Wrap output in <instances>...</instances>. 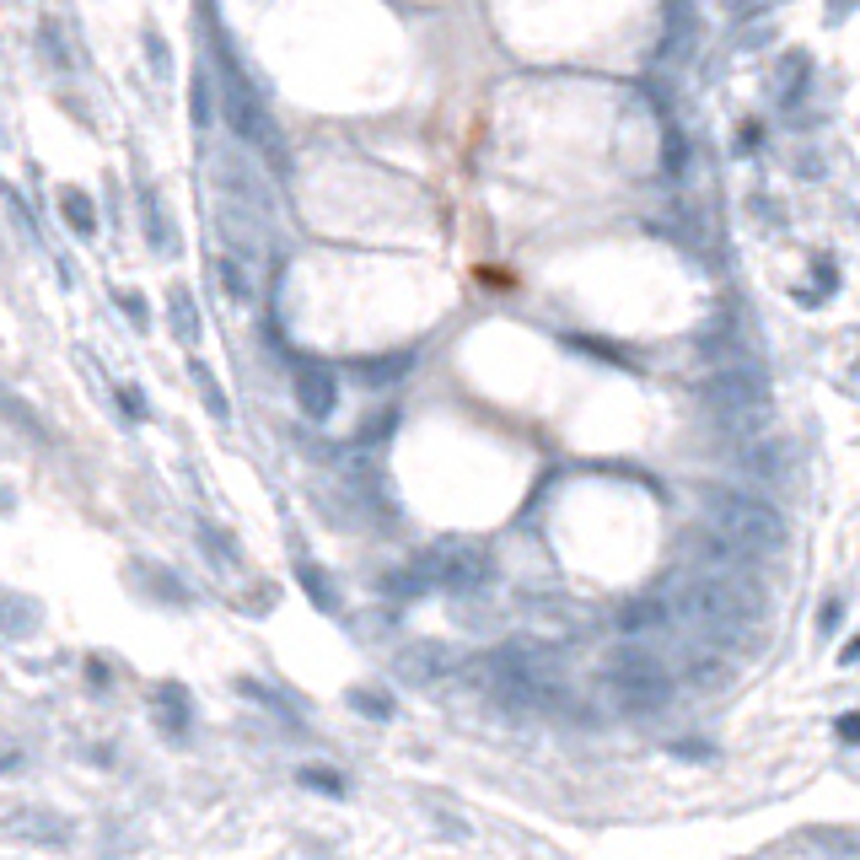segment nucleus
<instances>
[{
    "mask_svg": "<svg viewBox=\"0 0 860 860\" xmlns=\"http://www.w3.org/2000/svg\"><path fill=\"white\" fill-rule=\"evenodd\" d=\"M710 528L732 538L747 560H764L785 543V517L769 500H753V495H710Z\"/></svg>",
    "mask_w": 860,
    "mask_h": 860,
    "instance_id": "nucleus-1",
    "label": "nucleus"
},
{
    "mask_svg": "<svg viewBox=\"0 0 860 860\" xmlns=\"http://www.w3.org/2000/svg\"><path fill=\"white\" fill-rule=\"evenodd\" d=\"M603 678H608L614 699L629 715H651V710H661L672 699V672L646 646H618L608 656V667H603Z\"/></svg>",
    "mask_w": 860,
    "mask_h": 860,
    "instance_id": "nucleus-2",
    "label": "nucleus"
},
{
    "mask_svg": "<svg viewBox=\"0 0 860 860\" xmlns=\"http://www.w3.org/2000/svg\"><path fill=\"white\" fill-rule=\"evenodd\" d=\"M414 575L420 581H436V586H479L490 575V560L474 543H436V549L420 554Z\"/></svg>",
    "mask_w": 860,
    "mask_h": 860,
    "instance_id": "nucleus-3",
    "label": "nucleus"
},
{
    "mask_svg": "<svg viewBox=\"0 0 860 860\" xmlns=\"http://www.w3.org/2000/svg\"><path fill=\"white\" fill-rule=\"evenodd\" d=\"M290 387H296V404H301L307 420H328L333 404H339V382H333L328 367H296Z\"/></svg>",
    "mask_w": 860,
    "mask_h": 860,
    "instance_id": "nucleus-4",
    "label": "nucleus"
},
{
    "mask_svg": "<svg viewBox=\"0 0 860 860\" xmlns=\"http://www.w3.org/2000/svg\"><path fill=\"white\" fill-rule=\"evenodd\" d=\"M661 624H672L661 597H635V603L618 608V629H624V635H646V629H661Z\"/></svg>",
    "mask_w": 860,
    "mask_h": 860,
    "instance_id": "nucleus-5",
    "label": "nucleus"
},
{
    "mask_svg": "<svg viewBox=\"0 0 860 860\" xmlns=\"http://www.w3.org/2000/svg\"><path fill=\"white\" fill-rule=\"evenodd\" d=\"M167 318H172V328H178V339H194V333H200V307H194L189 286L167 290Z\"/></svg>",
    "mask_w": 860,
    "mask_h": 860,
    "instance_id": "nucleus-6",
    "label": "nucleus"
},
{
    "mask_svg": "<svg viewBox=\"0 0 860 860\" xmlns=\"http://www.w3.org/2000/svg\"><path fill=\"white\" fill-rule=\"evenodd\" d=\"M410 367H414V355H376V361H361L355 376H361L367 387H387V382H399Z\"/></svg>",
    "mask_w": 860,
    "mask_h": 860,
    "instance_id": "nucleus-7",
    "label": "nucleus"
},
{
    "mask_svg": "<svg viewBox=\"0 0 860 860\" xmlns=\"http://www.w3.org/2000/svg\"><path fill=\"white\" fill-rule=\"evenodd\" d=\"M60 210H65V221L76 226V237H92V232H97V210H92V200H86L82 189H65V194H60Z\"/></svg>",
    "mask_w": 860,
    "mask_h": 860,
    "instance_id": "nucleus-8",
    "label": "nucleus"
},
{
    "mask_svg": "<svg viewBox=\"0 0 860 860\" xmlns=\"http://www.w3.org/2000/svg\"><path fill=\"white\" fill-rule=\"evenodd\" d=\"M215 269H221V286H226L232 301H253V275H247V269H237L232 258H221Z\"/></svg>",
    "mask_w": 860,
    "mask_h": 860,
    "instance_id": "nucleus-9",
    "label": "nucleus"
},
{
    "mask_svg": "<svg viewBox=\"0 0 860 860\" xmlns=\"http://www.w3.org/2000/svg\"><path fill=\"white\" fill-rule=\"evenodd\" d=\"M189 376H194V387H200V393H205L210 414H226V393H221V382H215V376H210V367H205V361H194V367H189Z\"/></svg>",
    "mask_w": 860,
    "mask_h": 860,
    "instance_id": "nucleus-10",
    "label": "nucleus"
},
{
    "mask_svg": "<svg viewBox=\"0 0 860 860\" xmlns=\"http://www.w3.org/2000/svg\"><path fill=\"white\" fill-rule=\"evenodd\" d=\"M189 103H194V124H210V119H215V86H210V76H200V82H194Z\"/></svg>",
    "mask_w": 860,
    "mask_h": 860,
    "instance_id": "nucleus-11",
    "label": "nucleus"
},
{
    "mask_svg": "<svg viewBox=\"0 0 860 860\" xmlns=\"http://www.w3.org/2000/svg\"><path fill=\"white\" fill-rule=\"evenodd\" d=\"M146 54H151V65H157V76H172V49H167V39H146Z\"/></svg>",
    "mask_w": 860,
    "mask_h": 860,
    "instance_id": "nucleus-12",
    "label": "nucleus"
},
{
    "mask_svg": "<svg viewBox=\"0 0 860 860\" xmlns=\"http://www.w3.org/2000/svg\"><path fill=\"white\" fill-rule=\"evenodd\" d=\"M119 399H124V410L135 414V420H146V404H140V393H135V387H124Z\"/></svg>",
    "mask_w": 860,
    "mask_h": 860,
    "instance_id": "nucleus-13",
    "label": "nucleus"
},
{
    "mask_svg": "<svg viewBox=\"0 0 860 860\" xmlns=\"http://www.w3.org/2000/svg\"><path fill=\"white\" fill-rule=\"evenodd\" d=\"M124 312H129L135 323H146V301H140V296H124Z\"/></svg>",
    "mask_w": 860,
    "mask_h": 860,
    "instance_id": "nucleus-14",
    "label": "nucleus"
}]
</instances>
